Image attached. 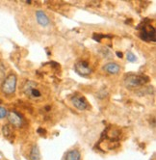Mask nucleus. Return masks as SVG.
Masks as SVG:
<instances>
[{
	"mask_svg": "<svg viewBox=\"0 0 156 160\" xmlns=\"http://www.w3.org/2000/svg\"><path fill=\"white\" fill-rule=\"evenodd\" d=\"M149 81V79L148 76L144 75H129L125 78L124 83L125 86L128 88H136L140 87L142 85L147 84Z\"/></svg>",
	"mask_w": 156,
	"mask_h": 160,
	"instance_id": "nucleus-1",
	"label": "nucleus"
},
{
	"mask_svg": "<svg viewBox=\"0 0 156 160\" xmlns=\"http://www.w3.org/2000/svg\"><path fill=\"white\" fill-rule=\"evenodd\" d=\"M1 89L5 95H13L17 89V76L15 74H10L4 80Z\"/></svg>",
	"mask_w": 156,
	"mask_h": 160,
	"instance_id": "nucleus-2",
	"label": "nucleus"
},
{
	"mask_svg": "<svg viewBox=\"0 0 156 160\" xmlns=\"http://www.w3.org/2000/svg\"><path fill=\"white\" fill-rule=\"evenodd\" d=\"M140 38L146 42H155V29L149 24L143 25L140 32Z\"/></svg>",
	"mask_w": 156,
	"mask_h": 160,
	"instance_id": "nucleus-3",
	"label": "nucleus"
},
{
	"mask_svg": "<svg viewBox=\"0 0 156 160\" xmlns=\"http://www.w3.org/2000/svg\"><path fill=\"white\" fill-rule=\"evenodd\" d=\"M23 91L27 96L33 98H38L41 97V92L39 89H37V84L33 81H27L23 87Z\"/></svg>",
	"mask_w": 156,
	"mask_h": 160,
	"instance_id": "nucleus-4",
	"label": "nucleus"
},
{
	"mask_svg": "<svg viewBox=\"0 0 156 160\" xmlns=\"http://www.w3.org/2000/svg\"><path fill=\"white\" fill-rule=\"evenodd\" d=\"M75 71L78 74H80L81 76H88L92 73V68L89 66V64L87 62L81 61V62H78L75 64L74 66Z\"/></svg>",
	"mask_w": 156,
	"mask_h": 160,
	"instance_id": "nucleus-5",
	"label": "nucleus"
},
{
	"mask_svg": "<svg viewBox=\"0 0 156 160\" xmlns=\"http://www.w3.org/2000/svg\"><path fill=\"white\" fill-rule=\"evenodd\" d=\"M71 102L74 105L75 108H77L78 110H86L89 108V104L86 100V98L82 96L76 95L71 98Z\"/></svg>",
	"mask_w": 156,
	"mask_h": 160,
	"instance_id": "nucleus-6",
	"label": "nucleus"
},
{
	"mask_svg": "<svg viewBox=\"0 0 156 160\" xmlns=\"http://www.w3.org/2000/svg\"><path fill=\"white\" fill-rule=\"evenodd\" d=\"M8 119H9L11 125H13V127H16V128H20L22 125V123H23V122H22V118L15 111H11L8 114Z\"/></svg>",
	"mask_w": 156,
	"mask_h": 160,
	"instance_id": "nucleus-7",
	"label": "nucleus"
},
{
	"mask_svg": "<svg viewBox=\"0 0 156 160\" xmlns=\"http://www.w3.org/2000/svg\"><path fill=\"white\" fill-rule=\"evenodd\" d=\"M36 18H37L38 23L41 26L46 27L49 24V19H48L46 14L44 12H42V11H37L36 12Z\"/></svg>",
	"mask_w": 156,
	"mask_h": 160,
	"instance_id": "nucleus-8",
	"label": "nucleus"
},
{
	"mask_svg": "<svg viewBox=\"0 0 156 160\" xmlns=\"http://www.w3.org/2000/svg\"><path fill=\"white\" fill-rule=\"evenodd\" d=\"M103 70L110 74H117L120 71V68L116 63H108L103 67Z\"/></svg>",
	"mask_w": 156,
	"mask_h": 160,
	"instance_id": "nucleus-9",
	"label": "nucleus"
},
{
	"mask_svg": "<svg viewBox=\"0 0 156 160\" xmlns=\"http://www.w3.org/2000/svg\"><path fill=\"white\" fill-rule=\"evenodd\" d=\"M2 132H3V135L6 137L7 139L9 140H12L14 139V130H13V128L11 124H6L3 127V129H2Z\"/></svg>",
	"mask_w": 156,
	"mask_h": 160,
	"instance_id": "nucleus-10",
	"label": "nucleus"
},
{
	"mask_svg": "<svg viewBox=\"0 0 156 160\" xmlns=\"http://www.w3.org/2000/svg\"><path fill=\"white\" fill-rule=\"evenodd\" d=\"M80 158H81V153L77 150L70 151L66 155V160H80Z\"/></svg>",
	"mask_w": 156,
	"mask_h": 160,
	"instance_id": "nucleus-11",
	"label": "nucleus"
},
{
	"mask_svg": "<svg viewBox=\"0 0 156 160\" xmlns=\"http://www.w3.org/2000/svg\"><path fill=\"white\" fill-rule=\"evenodd\" d=\"M31 160H41V153L38 146H34L32 148V151L30 152Z\"/></svg>",
	"mask_w": 156,
	"mask_h": 160,
	"instance_id": "nucleus-12",
	"label": "nucleus"
},
{
	"mask_svg": "<svg viewBox=\"0 0 156 160\" xmlns=\"http://www.w3.org/2000/svg\"><path fill=\"white\" fill-rule=\"evenodd\" d=\"M126 57H127V60L129 62H135L136 61V56L133 54V53H131V52H128L127 55H126Z\"/></svg>",
	"mask_w": 156,
	"mask_h": 160,
	"instance_id": "nucleus-13",
	"label": "nucleus"
},
{
	"mask_svg": "<svg viewBox=\"0 0 156 160\" xmlns=\"http://www.w3.org/2000/svg\"><path fill=\"white\" fill-rule=\"evenodd\" d=\"M7 116V110L4 107H0V119H3Z\"/></svg>",
	"mask_w": 156,
	"mask_h": 160,
	"instance_id": "nucleus-14",
	"label": "nucleus"
},
{
	"mask_svg": "<svg viewBox=\"0 0 156 160\" xmlns=\"http://www.w3.org/2000/svg\"><path fill=\"white\" fill-rule=\"evenodd\" d=\"M117 56L119 57V58H122V56H124V55H122V53L121 52H117Z\"/></svg>",
	"mask_w": 156,
	"mask_h": 160,
	"instance_id": "nucleus-15",
	"label": "nucleus"
}]
</instances>
